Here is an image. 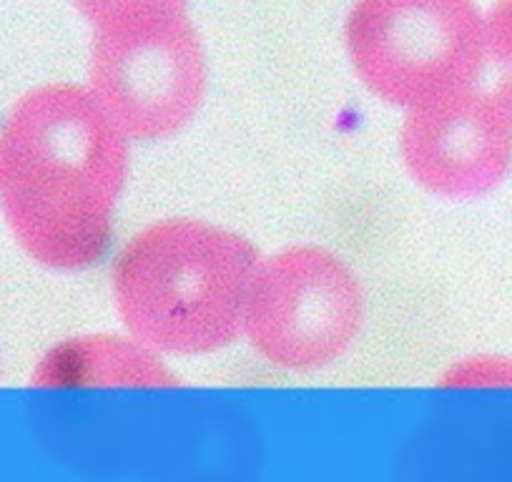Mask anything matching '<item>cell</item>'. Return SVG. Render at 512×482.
Masks as SVG:
<instances>
[{"label":"cell","instance_id":"4","mask_svg":"<svg viewBox=\"0 0 512 482\" xmlns=\"http://www.w3.org/2000/svg\"><path fill=\"white\" fill-rule=\"evenodd\" d=\"M206 53L186 11L96 28L88 91L136 141L184 129L206 93Z\"/></svg>","mask_w":512,"mask_h":482},{"label":"cell","instance_id":"6","mask_svg":"<svg viewBox=\"0 0 512 482\" xmlns=\"http://www.w3.org/2000/svg\"><path fill=\"white\" fill-rule=\"evenodd\" d=\"M402 161L417 186L445 199H472L512 169V118L482 86L407 111Z\"/></svg>","mask_w":512,"mask_h":482},{"label":"cell","instance_id":"2","mask_svg":"<svg viewBox=\"0 0 512 482\" xmlns=\"http://www.w3.org/2000/svg\"><path fill=\"white\" fill-rule=\"evenodd\" d=\"M259 252L246 236L199 219L139 231L113 264L123 324L151 352L209 354L244 329Z\"/></svg>","mask_w":512,"mask_h":482},{"label":"cell","instance_id":"8","mask_svg":"<svg viewBox=\"0 0 512 482\" xmlns=\"http://www.w3.org/2000/svg\"><path fill=\"white\" fill-rule=\"evenodd\" d=\"M485 71L487 91L512 118V0H497L485 16Z\"/></svg>","mask_w":512,"mask_h":482},{"label":"cell","instance_id":"5","mask_svg":"<svg viewBox=\"0 0 512 482\" xmlns=\"http://www.w3.org/2000/svg\"><path fill=\"white\" fill-rule=\"evenodd\" d=\"M362 312V287L352 269L327 249L299 244L259 262L244 332L272 365L317 370L354 342Z\"/></svg>","mask_w":512,"mask_h":482},{"label":"cell","instance_id":"9","mask_svg":"<svg viewBox=\"0 0 512 482\" xmlns=\"http://www.w3.org/2000/svg\"><path fill=\"white\" fill-rule=\"evenodd\" d=\"M186 3L189 0H73V6L91 21L93 28L113 26L151 13L186 11Z\"/></svg>","mask_w":512,"mask_h":482},{"label":"cell","instance_id":"7","mask_svg":"<svg viewBox=\"0 0 512 482\" xmlns=\"http://www.w3.org/2000/svg\"><path fill=\"white\" fill-rule=\"evenodd\" d=\"M171 380L149 347L134 337H86L61 344L43 359L38 385H161Z\"/></svg>","mask_w":512,"mask_h":482},{"label":"cell","instance_id":"3","mask_svg":"<svg viewBox=\"0 0 512 482\" xmlns=\"http://www.w3.org/2000/svg\"><path fill=\"white\" fill-rule=\"evenodd\" d=\"M344 41L359 81L405 111L480 86L485 73L475 0H357Z\"/></svg>","mask_w":512,"mask_h":482},{"label":"cell","instance_id":"10","mask_svg":"<svg viewBox=\"0 0 512 482\" xmlns=\"http://www.w3.org/2000/svg\"><path fill=\"white\" fill-rule=\"evenodd\" d=\"M452 385L512 387V359L472 357L460 362L450 375Z\"/></svg>","mask_w":512,"mask_h":482},{"label":"cell","instance_id":"1","mask_svg":"<svg viewBox=\"0 0 512 482\" xmlns=\"http://www.w3.org/2000/svg\"><path fill=\"white\" fill-rule=\"evenodd\" d=\"M126 176L128 136L86 86L46 83L0 129V211L43 267L101 262Z\"/></svg>","mask_w":512,"mask_h":482}]
</instances>
